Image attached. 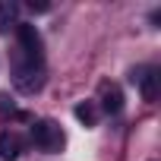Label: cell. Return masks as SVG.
<instances>
[{"label":"cell","mask_w":161,"mask_h":161,"mask_svg":"<svg viewBox=\"0 0 161 161\" xmlns=\"http://www.w3.org/2000/svg\"><path fill=\"white\" fill-rule=\"evenodd\" d=\"M13 86H16V92H22V95L41 92V86H44V63L29 60V57L19 54V57L13 60Z\"/></svg>","instance_id":"cell-1"},{"label":"cell","mask_w":161,"mask_h":161,"mask_svg":"<svg viewBox=\"0 0 161 161\" xmlns=\"http://www.w3.org/2000/svg\"><path fill=\"white\" fill-rule=\"evenodd\" d=\"M29 133H32V142H35L41 152H51V155H57V152L63 148V142H66V139H63V130H60L54 120H35Z\"/></svg>","instance_id":"cell-2"},{"label":"cell","mask_w":161,"mask_h":161,"mask_svg":"<svg viewBox=\"0 0 161 161\" xmlns=\"http://www.w3.org/2000/svg\"><path fill=\"white\" fill-rule=\"evenodd\" d=\"M158 66H148V63H142V66H133L130 69V82L139 89V95L145 98V101H155L158 98Z\"/></svg>","instance_id":"cell-3"},{"label":"cell","mask_w":161,"mask_h":161,"mask_svg":"<svg viewBox=\"0 0 161 161\" xmlns=\"http://www.w3.org/2000/svg\"><path fill=\"white\" fill-rule=\"evenodd\" d=\"M16 38H19V54L22 57H29V60H38V63H44V47H41V35H38V29L32 25V22H19L16 25Z\"/></svg>","instance_id":"cell-4"},{"label":"cell","mask_w":161,"mask_h":161,"mask_svg":"<svg viewBox=\"0 0 161 161\" xmlns=\"http://www.w3.org/2000/svg\"><path fill=\"white\" fill-rule=\"evenodd\" d=\"M95 108L104 111V114H120L123 111V92H120V86L111 82V79H104V82L98 86V104Z\"/></svg>","instance_id":"cell-5"},{"label":"cell","mask_w":161,"mask_h":161,"mask_svg":"<svg viewBox=\"0 0 161 161\" xmlns=\"http://www.w3.org/2000/svg\"><path fill=\"white\" fill-rule=\"evenodd\" d=\"M22 155V139L16 133H0V161H16Z\"/></svg>","instance_id":"cell-6"},{"label":"cell","mask_w":161,"mask_h":161,"mask_svg":"<svg viewBox=\"0 0 161 161\" xmlns=\"http://www.w3.org/2000/svg\"><path fill=\"white\" fill-rule=\"evenodd\" d=\"M16 25H19V3H13V0H0V35H7Z\"/></svg>","instance_id":"cell-7"},{"label":"cell","mask_w":161,"mask_h":161,"mask_svg":"<svg viewBox=\"0 0 161 161\" xmlns=\"http://www.w3.org/2000/svg\"><path fill=\"white\" fill-rule=\"evenodd\" d=\"M73 114H76L79 123H86V126H95V123H98V108H95V101H82V104H76Z\"/></svg>","instance_id":"cell-8"},{"label":"cell","mask_w":161,"mask_h":161,"mask_svg":"<svg viewBox=\"0 0 161 161\" xmlns=\"http://www.w3.org/2000/svg\"><path fill=\"white\" fill-rule=\"evenodd\" d=\"M7 111H10V114H16V104H13V98H10V95L0 92V114H7Z\"/></svg>","instance_id":"cell-9"},{"label":"cell","mask_w":161,"mask_h":161,"mask_svg":"<svg viewBox=\"0 0 161 161\" xmlns=\"http://www.w3.org/2000/svg\"><path fill=\"white\" fill-rule=\"evenodd\" d=\"M29 10H32V13H47L51 7H47V3H29Z\"/></svg>","instance_id":"cell-10"}]
</instances>
